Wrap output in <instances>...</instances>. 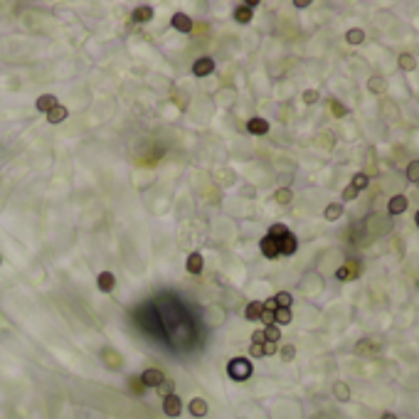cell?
Here are the masks:
<instances>
[{"mask_svg":"<svg viewBox=\"0 0 419 419\" xmlns=\"http://www.w3.org/2000/svg\"><path fill=\"white\" fill-rule=\"evenodd\" d=\"M185 269L190 272V274H203V269H205V259H203V254L200 252H193L190 257H188V262H185Z\"/></svg>","mask_w":419,"mask_h":419,"instance_id":"ba28073f","label":"cell"},{"mask_svg":"<svg viewBox=\"0 0 419 419\" xmlns=\"http://www.w3.org/2000/svg\"><path fill=\"white\" fill-rule=\"evenodd\" d=\"M281 357H283L286 362H291V360L296 357V348H293V346H281Z\"/></svg>","mask_w":419,"mask_h":419,"instance_id":"d590c367","label":"cell"},{"mask_svg":"<svg viewBox=\"0 0 419 419\" xmlns=\"http://www.w3.org/2000/svg\"><path fill=\"white\" fill-rule=\"evenodd\" d=\"M252 346H264V331H254L252 333Z\"/></svg>","mask_w":419,"mask_h":419,"instance_id":"74e56055","label":"cell"},{"mask_svg":"<svg viewBox=\"0 0 419 419\" xmlns=\"http://www.w3.org/2000/svg\"><path fill=\"white\" fill-rule=\"evenodd\" d=\"M262 311H264V303H262V301H252V303L244 308V318H247V321H259Z\"/></svg>","mask_w":419,"mask_h":419,"instance_id":"2e32d148","label":"cell"},{"mask_svg":"<svg viewBox=\"0 0 419 419\" xmlns=\"http://www.w3.org/2000/svg\"><path fill=\"white\" fill-rule=\"evenodd\" d=\"M35 106H37V111H42V114H50L55 106H60V101H57V96H52V94H42V96L35 101Z\"/></svg>","mask_w":419,"mask_h":419,"instance_id":"7c38bea8","label":"cell"},{"mask_svg":"<svg viewBox=\"0 0 419 419\" xmlns=\"http://www.w3.org/2000/svg\"><path fill=\"white\" fill-rule=\"evenodd\" d=\"M355 350H357V352H360V355H365V352H372V341H365V338H362V341H357V346H355Z\"/></svg>","mask_w":419,"mask_h":419,"instance_id":"836d02e7","label":"cell"},{"mask_svg":"<svg viewBox=\"0 0 419 419\" xmlns=\"http://www.w3.org/2000/svg\"><path fill=\"white\" fill-rule=\"evenodd\" d=\"M291 321H293L291 308H277V313H274V326H288Z\"/></svg>","mask_w":419,"mask_h":419,"instance_id":"ffe728a7","label":"cell"},{"mask_svg":"<svg viewBox=\"0 0 419 419\" xmlns=\"http://www.w3.org/2000/svg\"><path fill=\"white\" fill-rule=\"evenodd\" d=\"M0 264H2V257H0Z\"/></svg>","mask_w":419,"mask_h":419,"instance_id":"bcb514c9","label":"cell"},{"mask_svg":"<svg viewBox=\"0 0 419 419\" xmlns=\"http://www.w3.org/2000/svg\"><path fill=\"white\" fill-rule=\"evenodd\" d=\"M333 395H336L341 402H348V400H350L348 385H346V382H336V385H333Z\"/></svg>","mask_w":419,"mask_h":419,"instance_id":"cb8c5ba5","label":"cell"},{"mask_svg":"<svg viewBox=\"0 0 419 419\" xmlns=\"http://www.w3.org/2000/svg\"><path fill=\"white\" fill-rule=\"evenodd\" d=\"M47 116V124H52V126H57V124H62V121H67V116H70V111H67V106H55L50 114H45Z\"/></svg>","mask_w":419,"mask_h":419,"instance_id":"4fadbf2b","label":"cell"},{"mask_svg":"<svg viewBox=\"0 0 419 419\" xmlns=\"http://www.w3.org/2000/svg\"><path fill=\"white\" fill-rule=\"evenodd\" d=\"M252 17H254V10H252V7H247V5H237V7H234V20H237L239 25L252 22Z\"/></svg>","mask_w":419,"mask_h":419,"instance_id":"9a60e30c","label":"cell"},{"mask_svg":"<svg viewBox=\"0 0 419 419\" xmlns=\"http://www.w3.org/2000/svg\"><path fill=\"white\" fill-rule=\"evenodd\" d=\"M277 242H279V252H281V254H286V257H288V254H293V252L298 249V239H296V234H291V232H288V234H283V237L277 239Z\"/></svg>","mask_w":419,"mask_h":419,"instance_id":"9c48e42d","label":"cell"},{"mask_svg":"<svg viewBox=\"0 0 419 419\" xmlns=\"http://www.w3.org/2000/svg\"><path fill=\"white\" fill-rule=\"evenodd\" d=\"M190 415H193V417H205V415H208V402H205L203 397L190 400Z\"/></svg>","mask_w":419,"mask_h":419,"instance_id":"ac0fdd59","label":"cell"},{"mask_svg":"<svg viewBox=\"0 0 419 419\" xmlns=\"http://www.w3.org/2000/svg\"><path fill=\"white\" fill-rule=\"evenodd\" d=\"M274 352H279V348L274 343H264V355H274Z\"/></svg>","mask_w":419,"mask_h":419,"instance_id":"60d3db41","label":"cell"},{"mask_svg":"<svg viewBox=\"0 0 419 419\" xmlns=\"http://www.w3.org/2000/svg\"><path fill=\"white\" fill-rule=\"evenodd\" d=\"M283 234H288V227H286V224L277 222V224H272V227H269V237H274V239H281Z\"/></svg>","mask_w":419,"mask_h":419,"instance_id":"f546056e","label":"cell"},{"mask_svg":"<svg viewBox=\"0 0 419 419\" xmlns=\"http://www.w3.org/2000/svg\"><path fill=\"white\" fill-rule=\"evenodd\" d=\"M415 222H417V227H419V212H417V217H415Z\"/></svg>","mask_w":419,"mask_h":419,"instance_id":"f6af8a7d","label":"cell"},{"mask_svg":"<svg viewBox=\"0 0 419 419\" xmlns=\"http://www.w3.org/2000/svg\"><path fill=\"white\" fill-rule=\"evenodd\" d=\"M328 106H331V114H333L336 119H343V116L348 114V109H346L338 99H331V101H328Z\"/></svg>","mask_w":419,"mask_h":419,"instance_id":"d4e9b609","label":"cell"},{"mask_svg":"<svg viewBox=\"0 0 419 419\" xmlns=\"http://www.w3.org/2000/svg\"><path fill=\"white\" fill-rule=\"evenodd\" d=\"M247 131L252 134V136H264V134H269V121L267 119H249L247 121Z\"/></svg>","mask_w":419,"mask_h":419,"instance_id":"52a82bcc","label":"cell"},{"mask_svg":"<svg viewBox=\"0 0 419 419\" xmlns=\"http://www.w3.org/2000/svg\"><path fill=\"white\" fill-rule=\"evenodd\" d=\"M163 380H165V375H163L158 367H148V370H143V375H140L143 387H158Z\"/></svg>","mask_w":419,"mask_h":419,"instance_id":"5b68a950","label":"cell"},{"mask_svg":"<svg viewBox=\"0 0 419 419\" xmlns=\"http://www.w3.org/2000/svg\"><path fill=\"white\" fill-rule=\"evenodd\" d=\"M274 200H277L279 205H288V203L293 200V193H291L288 188H281V190H277V195H274Z\"/></svg>","mask_w":419,"mask_h":419,"instance_id":"f1b7e54d","label":"cell"},{"mask_svg":"<svg viewBox=\"0 0 419 419\" xmlns=\"http://www.w3.org/2000/svg\"><path fill=\"white\" fill-rule=\"evenodd\" d=\"M397 65H400V70L402 71H415L417 70V60L412 57V55H400V60H397Z\"/></svg>","mask_w":419,"mask_h":419,"instance_id":"44dd1931","label":"cell"},{"mask_svg":"<svg viewBox=\"0 0 419 419\" xmlns=\"http://www.w3.org/2000/svg\"><path fill=\"white\" fill-rule=\"evenodd\" d=\"M227 375H229L232 380H237V382L249 380V377H252V362H249L247 357H232V360L227 362Z\"/></svg>","mask_w":419,"mask_h":419,"instance_id":"6da1fadb","label":"cell"},{"mask_svg":"<svg viewBox=\"0 0 419 419\" xmlns=\"http://www.w3.org/2000/svg\"><path fill=\"white\" fill-rule=\"evenodd\" d=\"M281 341V328L279 326H269V328H264V343H274V346H279Z\"/></svg>","mask_w":419,"mask_h":419,"instance_id":"7402d4cb","label":"cell"},{"mask_svg":"<svg viewBox=\"0 0 419 419\" xmlns=\"http://www.w3.org/2000/svg\"><path fill=\"white\" fill-rule=\"evenodd\" d=\"M360 277V264L357 262H346L338 272H336V279L338 281H352Z\"/></svg>","mask_w":419,"mask_h":419,"instance_id":"277c9868","label":"cell"},{"mask_svg":"<svg viewBox=\"0 0 419 419\" xmlns=\"http://www.w3.org/2000/svg\"><path fill=\"white\" fill-rule=\"evenodd\" d=\"M274 313H277V311H267V308H264V311H262V316H259V321L269 328V326H274Z\"/></svg>","mask_w":419,"mask_h":419,"instance_id":"e575fe53","label":"cell"},{"mask_svg":"<svg viewBox=\"0 0 419 419\" xmlns=\"http://www.w3.org/2000/svg\"><path fill=\"white\" fill-rule=\"evenodd\" d=\"M259 249H262V254H264L267 259H277V257L281 254V252H279V242H277L274 237H269V234L259 242Z\"/></svg>","mask_w":419,"mask_h":419,"instance_id":"8992f818","label":"cell"},{"mask_svg":"<svg viewBox=\"0 0 419 419\" xmlns=\"http://www.w3.org/2000/svg\"><path fill=\"white\" fill-rule=\"evenodd\" d=\"M355 198H357V190H355L352 185H348V188L343 190V200H346V203H350V200H355Z\"/></svg>","mask_w":419,"mask_h":419,"instance_id":"8d00e7d4","label":"cell"},{"mask_svg":"<svg viewBox=\"0 0 419 419\" xmlns=\"http://www.w3.org/2000/svg\"><path fill=\"white\" fill-rule=\"evenodd\" d=\"M249 355H252V357H264V346H252V348H249Z\"/></svg>","mask_w":419,"mask_h":419,"instance_id":"f35d334b","label":"cell"},{"mask_svg":"<svg viewBox=\"0 0 419 419\" xmlns=\"http://www.w3.org/2000/svg\"><path fill=\"white\" fill-rule=\"evenodd\" d=\"M407 208H410V200H407V195H395V198L390 200V205H387L390 214H402V212H405Z\"/></svg>","mask_w":419,"mask_h":419,"instance_id":"5bb4252c","label":"cell"},{"mask_svg":"<svg viewBox=\"0 0 419 419\" xmlns=\"http://www.w3.org/2000/svg\"><path fill=\"white\" fill-rule=\"evenodd\" d=\"M274 301H277V306H279V308H291V303H293V296H291L288 291H281V293H277V296H274Z\"/></svg>","mask_w":419,"mask_h":419,"instance_id":"4316f807","label":"cell"},{"mask_svg":"<svg viewBox=\"0 0 419 419\" xmlns=\"http://www.w3.org/2000/svg\"><path fill=\"white\" fill-rule=\"evenodd\" d=\"M318 99H321V94H318L316 89H306V91H303V104H316Z\"/></svg>","mask_w":419,"mask_h":419,"instance_id":"d6a6232c","label":"cell"},{"mask_svg":"<svg viewBox=\"0 0 419 419\" xmlns=\"http://www.w3.org/2000/svg\"><path fill=\"white\" fill-rule=\"evenodd\" d=\"M367 86H370V91L380 94V91H382V86H385V79H382V76H372V79L367 81Z\"/></svg>","mask_w":419,"mask_h":419,"instance_id":"1f68e13d","label":"cell"},{"mask_svg":"<svg viewBox=\"0 0 419 419\" xmlns=\"http://www.w3.org/2000/svg\"><path fill=\"white\" fill-rule=\"evenodd\" d=\"M262 303H264V308H267V311H277V308H279L274 298H267V301H262Z\"/></svg>","mask_w":419,"mask_h":419,"instance_id":"ab89813d","label":"cell"},{"mask_svg":"<svg viewBox=\"0 0 419 419\" xmlns=\"http://www.w3.org/2000/svg\"><path fill=\"white\" fill-rule=\"evenodd\" d=\"M293 5H296V7H298V10H303V7H308V5H311V2H308V0H296V2H293Z\"/></svg>","mask_w":419,"mask_h":419,"instance_id":"b9f144b4","label":"cell"},{"mask_svg":"<svg viewBox=\"0 0 419 419\" xmlns=\"http://www.w3.org/2000/svg\"><path fill=\"white\" fill-rule=\"evenodd\" d=\"M382 419H397L395 415H382Z\"/></svg>","mask_w":419,"mask_h":419,"instance_id":"ee69618b","label":"cell"},{"mask_svg":"<svg viewBox=\"0 0 419 419\" xmlns=\"http://www.w3.org/2000/svg\"><path fill=\"white\" fill-rule=\"evenodd\" d=\"M323 217H326L328 222L341 219V217H343V205H341V203H331V205L326 208V212H323Z\"/></svg>","mask_w":419,"mask_h":419,"instance_id":"d6986e66","label":"cell"},{"mask_svg":"<svg viewBox=\"0 0 419 419\" xmlns=\"http://www.w3.org/2000/svg\"><path fill=\"white\" fill-rule=\"evenodd\" d=\"M214 71V60H210V57H200L195 65H193V74L195 76H208Z\"/></svg>","mask_w":419,"mask_h":419,"instance_id":"8fae6325","label":"cell"},{"mask_svg":"<svg viewBox=\"0 0 419 419\" xmlns=\"http://www.w3.org/2000/svg\"><path fill=\"white\" fill-rule=\"evenodd\" d=\"M96 286H99L101 293H111L114 286H116V277H114L111 272H101V274L96 277Z\"/></svg>","mask_w":419,"mask_h":419,"instance_id":"30bf717a","label":"cell"},{"mask_svg":"<svg viewBox=\"0 0 419 419\" xmlns=\"http://www.w3.org/2000/svg\"><path fill=\"white\" fill-rule=\"evenodd\" d=\"M346 40H348L350 45H360V42L365 40V32H362L360 27H352V30H348V35H346Z\"/></svg>","mask_w":419,"mask_h":419,"instance_id":"83f0119b","label":"cell"},{"mask_svg":"<svg viewBox=\"0 0 419 419\" xmlns=\"http://www.w3.org/2000/svg\"><path fill=\"white\" fill-rule=\"evenodd\" d=\"M170 25H173L178 32H183V35H190V32H193V20H190V15H185V12H173Z\"/></svg>","mask_w":419,"mask_h":419,"instance_id":"3957f363","label":"cell"},{"mask_svg":"<svg viewBox=\"0 0 419 419\" xmlns=\"http://www.w3.org/2000/svg\"><path fill=\"white\" fill-rule=\"evenodd\" d=\"M155 390H158V395H163V397H168V395H175V382L165 377V380H163V382H160Z\"/></svg>","mask_w":419,"mask_h":419,"instance_id":"484cf974","label":"cell"},{"mask_svg":"<svg viewBox=\"0 0 419 419\" xmlns=\"http://www.w3.org/2000/svg\"><path fill=\"white\" fill-rule=\"evenodd\" d=\"M407 180L410 183H419V160H412L407 165Z\"/></svg>","mask_w":419,"mask_h":419,"instance_id":"4dcf8cb0","label":"cell"},{"mask_svg":"<svg viewBox=\"0 0 419 419\" xmlns=\"http://www.w3.org/2000/svg\"><path fill=\"white\" fill-rule=\"evenodd\" d=\"M134 390H136V392H143L145 387H143V382H140V380H134Z\"/></svg>","mask_w":419,"mask_h":419,"instance_id":"7bdbcfd3","label":"cell"},{"mask_svg":"<svg viewBox=\"0 0 419 419\" xmlns=\"http://www.w3.org/2000/svg\"><path fill=\"white\" fill-rule=\"evenodd\" d=\"M350 185H352V188H355V190L360 193V190H365V188L370 185V175H367V173H355V175H352V183H350Z\"/></svg>","mask_w":419,"mask_h":419,"instance_id":"603a6c76","label":"cell"},{"mask_svg":"<svg viewBox=\"0 0 419 419\" xmlns=\"http://www.w3.org/2000/svg\"><path fill=\"white\" fill-rule=\"evenodd\" d=\"M148 20H153V7H150V5H140V7L134 10V22L143 25V22H148Z\"/></svg>","mask_w":419,"mask_h":419,"instance_id":"e0dca14e","label":"cell"},{"mask_svg":"<svg viewBox=\"0 0 419 419\" xmlns=\"http://www.w3.org/2000/svg\"><path fill=\"white\" fill-rule=\"evenodd\" d=\"M163 412H165V417H180V412H183V400H180L178 395L163 397Z\"/></svg>","mask_w":419,"mask_h":419,"instance_id":"7a4b0ae2","label":"cell"}]
</instances>
